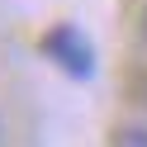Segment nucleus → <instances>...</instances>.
Listing matches in <instances>:
<instances>
[{
  "label": "nucleus",
  "instance_id": "obj_1",
  "mask_svg": "<svg viewBox=\"0 0 147 147\" xmlns=\"http://www.w3.org/2000/svg\"><path fill=\"white\" fill-rule=\"evenodd\" d=\"M38 52L57 71H67L71 81H90L95 76V48H90V38L76 29V24H52V29L38 38Z\"/></svg>",
  "mask_w": 147,
  "mask_h": 147
},
{
  "label": "nucleus",
  "instance_id": "obj_2",
  "mask_svg": "<svg viewBox=\"0 0 147 147\" xmlns=\"http://www.w3.org/2000/svg\"><path fill=\"white\" fill-rule=\"evenodd\" d=\"M114 147H147V123H119Z\"/></svg>",
  "mask_w": 147,
  "mask_h": 147
},
{
  "label": "nucleus",
  "instance_id": "obj_3",
  "mask_svg": "<svg viewBox=\"0 0 147 147\" xmlns=\"http://www.w3.org/2000/svg\"><path fill=\"white\" fill-rule=\"evenodd\" d=\"M142 38H147V5H142Z\"/></svg>",
  "mask_w": 147,
  "mask_h": 147
},
{
  "label": "nucleus",
  "instance_id": "obj_4",
  "mask_svg": "<svg viewBox=\"0 0 147 147\" xmlns=\"http://www.w3.org/2000/svg\"><path fill=\"white\" fill-rule=\"evenodd\" d=\"M0 138H5V123H0Z\"/></svg>",
  "mask_w": 147,
  "mask_h": 147
}]
</instances>
